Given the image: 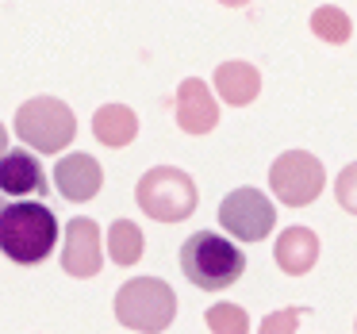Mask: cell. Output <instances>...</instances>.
<instances>
[{"instance_id":"obj_1","label":"cell","mask_w":357,"mask_h":334,"mask_svg":"<svg viewBox=\"0 0 357 334\" xmlns=\"http://www.w3.org/2000/svg\"><path fill=\"white\" fill-rule=\"evenodd\" d=\"M58 242V219L47 204H8L0 211V250L16 265H39Z\"/></svg>"},{"instance_id":"obj_2","label":"cell","mask_w":357,"mask_h":334,"mask_svg":"<svg viewBox=\"0 0 357 334\" xmlns=\"http://www.w3.org/2000/svg\"><path fill=\"white\" fill-rule=\"evenodd\" d=\"M181 273L204 292H223L246 273V257L231 238L215 231H196L181 246Z\"/></svg>"},{"instance_id":"obj_3","label":"cell","mask_w":357,"mask_h":334,"mask_svg":"<svg viewBox=\"0 0 357 334\" xmlns=\"http://www.w3.org/2000/svg\"><path fill=\"white\" fill-rule=\"evenodd\" d=\"M177 315V296L162 277H135L116 292V319L127 331L162 334L173 326Z\"/></svg>"},{"instance_id":"obj_4","label":"cell","mask_w":357,"mask_h":334,"mask_svg":"<svg viewBox=\"0 0 357 334\" xmlns=\"http://www.w3.org/2000/svg\"><path fill=\"white\" fill-rule=\"evenodd\" d=\"M135 200L158 223H181L196 211V181L177 165H154L142 173Z\"/></svg>"},{"instance_id":"obj_5","label":"cell","mask_w":357,"mask_h":334,"mask_svg":"<svg viewBox=\"0 0 357 334\" xmlns=\"http://www.w3.org/2000/svg\"><path fill=\"white\" fill-rule=\"evenodd\" d=\"M16 135L39 154H62L77 135V119L58 96H35L16 112Z\"/></svg>"},{"instance_id":"obj_6","label":"cell","mask_w":357,"mask_h":334,"mask_svg":"<svg viewBox=\"0 0 357 334\" xmlns=\"http://www.w3.org/2000/svg\"><path fill=\"white\" fill-rule=\"evenodd\" d=\"M269 185H273V196L280 204H288V208H307L323 192L326 169L307 150H288V154H280L269 165Z\"/></svg>"},{"instance_id":"obj_7","label":"cell","mask_w":357,"mask_h":334,"mask_svg":"<svg viewBox=\"0 0 357 334\" xmlns=\"http://www.w3.org/2000/svg\"><path fill=\"white\" fill-rule=\"evenodd\" d=\"M219 223L227 234L242 242H261L265 234H273L277 227V208L269 204V196L257 188H234L223 204H219Z\"/></svg>"},{"instance_id":"obj_8","label":"cell","mask_w":357,"mask_h":334,"mask_svg":"<svg viewBox=\"0 0 357 334\" xmlns=\"http://www.w3.org/2000/svg\"><path fill=\"white\" fill-rule=\"evenodd\" d=\"M62 269L70 277H96L100 265V227L93 219L77 215L66 223V242H62Z\"/></svg>"},{"instance_id":"obj_9","label":"cell","mask_w":357,"mask_h":334,"mask_svg":"<svg viewBox=\"0 0 357 334\" xmlns=\"http://www.w3.org/2000/svg\"><path fill=\"white\" fill-rule=\"evenodd\" d=\"M173 108H177V127L188 135H208V131H215V123H219L215 96H211L208 81H200V77L181 81Z\"/></svg>"},{"instance_id":"obj_10","label":"cell","mask_w":357,"mask_h":334,"mask_svg":"<svg viewBox=\"0 0 357 334\" xmlns=\"http://www.w3.org/2000/svg\"><path fill=\"white\" fill-rule=\"evenodd\" d=\"M104 185V169L93 154H66L54 165V188L66 196L70 204H85L100 192Z\"/></svg>"},{"instance_id":"obj_11","label":"cell","mask_w":357,"mask_h":334,"mask_svg":"<svg viewBox=\"0 0 357 334\" xmlns=\"http://www.w3.org/2000/svg\"><path fill=\"white\" fill-rule=\"evenodd\" d=\"M0 188L8 196H43L47 192V177L43 165L31 150H8L0 162Z\"/></svg>"},{"instance_id":"obj_12","label":"cell","mask_w":357,"mask_h":334,"mask_svg":"<svg viewBox=\"0 0 357 334\" xmlns=\"http://www.w3.org/2000/svg\"><path fill=\"white\" fill-rule=\"evenodd\" d=\"M273 257H277V265L288 277H303V273H311L319 261V234L311 231V227H288L277 238Z\"/></svg>"},{"instance_id":"obj_13","label":"cell","mask_w":357,"mask_h":334,"mask_svg":"<svg viewBox=\"0 0 357 334\" xmlns=\"http://www.w3.org/2000/svg\"><path fill=\"white\" fill-rule=\"evenodd\" d=\"M211 81H215V93L223 96V104H231V108H242L261 93V73L250 62H223Z\"/></svg>"},{"instance_id":"obj_14","label":"cell","mask_w":357,"mask_h":334,"mask_svg":"<svg viewBox=\"0 0 357 334\" xmlns=\"http://www.w3.org/2000/svg\"><path fill=\"white\" fill-rule=\"evenodd\" d=\"M93 135L104 146H127V142H135V135H139V116H135L127 104H104L93 116Z\"/></svg>"},{"instance_id":"obj_15","label":"cell","mask_w":357,"mask_h":334,"mask_svg":"<svg viewBox=\"0 0 357 334\" xmlns=\"http://www.w3.org/2000/svg\"><path fill=\"white\" fill-rule=\"evenodd\" d=\"M108 254L116 265H135L142 257V231L131 219H116L108 227Z\"/></svg>"},{"instance_id":"obj_16","label":"cell","mask_w":357,"mask_h":334,"mask_svg":"<svg viewBox=\"0 0 357 334\" xmlns=\"http://www.w3.org/2000/svg\"><path fill=\"white\" fill-rule=\"evenodd\" d=\"M311 31H315V39L323 43H349V35H354V24H349V16L338 8V4H323V8L311 12Z\"/></svg>"},{"instance_id":"obj_17","label":"cell","mask_w":357,"mask_h":334,"mask_svg":"<svg viewBox=\"0 0 357 334\" xmlns=\"http://www.w3.org/2000/svg\"><path fill=\"white\" fill-rule=\"evenodd\" d=\"M204 323H208L211 334H246L250 331V319L238 303H215V308H208Z\"/></svg>"},{"instance_id":"obj_18","label":"cell","mask_w":357,"mask_h":334,"mask_svg":"<svg viewBox=\"0 0 357 334\" xmlns=\"http://www.w3.org/2000/svg\"><path fill=\"white\" fill-rule=\"evenodd\" d=\"M334 200H338L349 215H357V162H349L346 169L338 173V181H334Z\"/></svg>"},{"instance_id":"obj_19","label":"cell","mask_w":357,"mask_h":334,"mask_svg":"<svg viewBox=\"0 0 357 334\" xmlns=\"http://www.w3.org/2000/svg\"><path fill=\"white\" fill-rule=\"evenodd\" d=\"M300 315H303V308H280V311H273V315L261 319L257 334H296Z\"/></svg>"},{"instance_id":"obj_20","label":"cell","mask_w":357,"mask_h":334,"mask_svg":"<svg viewBox=\"0 0 357 334\" xmlns=\"http://www.w3.org/2000/svg\"><path fill=\"white\" fill-rule=\"evenodd\" d=\"M219 4H227V8H242V4H250V0H219Z\"/></svg>"}]
</instances>
